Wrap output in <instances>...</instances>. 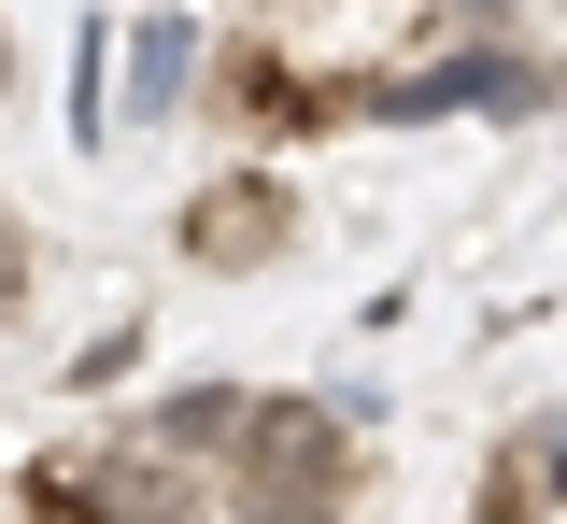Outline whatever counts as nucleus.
<instances>
[{"instance_id": "f257e3e1", "label": "nucleus", "mask_w": 567, "mask_h": 524, "mask_svg": "<svg viewBox=\"0 0 567 524\" xmlns=\"http://www.w3.org/2000/svg\"><path fill=\"white\" fill-rule=\"evenodd\" d=\"M213 482H270V496H354V440L327 397H256Z\"/></svg>"}, {"instance_id": "f03ea898", "label": "nucleus", "mask_w": 567, "mask_h": 524, "mask_svg": "<svg viewBox=\"0 0 567 524\" xmlns=\"http://www.w3.org/2000/svg\"><path fill=\"white\" fill-rule=\"evenodd\" d=\"M284 241H298V213H284V185H256V170L213 185L199 213H185V255H199V270H270Z\"/></svg>"}, {"instance_id": "7ed1b4c3", "label": "nucleus", "mask_w": 567, "mask_h": 524, "mask_svg": "<svg viewBox=\"0 0 567 524\" xmlns=\"http://www.w3.org/2000/svg\"><path fill=\"white\" fill-rule=\"evenodd\" d=\"M199 57H213V43H199V14H142V29H128V99H142V114H171V99H199Z\"/></svg>"}, {"instance_id": "20e7f679", "label": "nucleus", "mask_w": 567, "mask_h": 524, "mask_svg": "<svg viewBox=\"0 0 567 524\" xmlns=\"http://www.w3.org/2000/svg\"><path fill=\"white\" fill-rule=\"evenodd\" d=\"M354 496H270V482H213V511L199 524H341Z\"/></svg>"}, {"instance_id": "39448f33", "label": "nucleus", "mask_w": 567, "mask_h": 524, "mask_svg": "<svg viewBox=\"0 0 567 524\" xmlns=\"http://www.w3.org/2000/svg\"><path fill=\"white\" fill-rule=\"evenodd\" d=\"M468 524H539V482L496 453V468H483V511H468Z\"/></svg>"}, {"instance_id": "423d86ee", "label": "nucleus", "mask_w": 567, "mask_h": 524, "mask_svg": "<svg viewBox=\"0 0 567 524\" xmlns=\"http://www.w3.org/2000/svg\"><path fill=\"white\" fill-rule=\"evenodd\" d=\"M29 298V241H14V227H0V312Z\"/></svg>"}, {"instance_id": "0eeeda50", "label": "nucleus", "mask_w": 567, "mask_h": 524, "mask_svg": "<svg viewBox=\"0 0 567 524\" xmlns=\"http://www.w3.org/2000/svg\"><path fill=\"white\" fill-rule=\"evenodd\" d=\"M0 72H14V57H0Z\"/></svg>"}]
</instances>
